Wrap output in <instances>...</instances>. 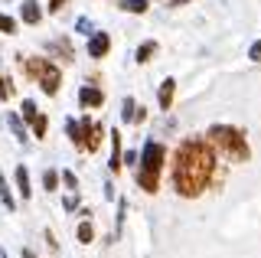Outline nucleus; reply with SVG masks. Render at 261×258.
<instances>
[{"instance_id":"1","label":"nucleus","mask_w":261,"mask_h":258,"mask_svg":"<svg viewBox=\"0 0 261 258\" xmlns=\"http://www.w3.org/2000/svg\"><path fill=\"white\" fill-rule=\"evenodd\" d=\"M219 170V150L209 144V138H183L173 150V164H170V187L176 196L196 199L209 190Z\"/></svg>"},{"instance_id":"2","label":"nucleus","mask_w":261,"mask_h":258,"mask_svg":"<svg viewBox=\"0 0 261 258\" xmlns=\"http://www.w3.org/2000/svg\"><path fill=\"white\" fill-rule=\"evenodd\" d=\"M209 144L219 150V157L232 160V164H248L251 160V147H248V138H245L242 127L235 124H212L206 131Z\"/></svg>"},{"instance_id":"3","label":"nucleus","mask_w":261,"mask_h":258,"mask_svg":"<svg viewBox=\"0 0 261 258\" xmlns=\"http://www.w3.org/2000/svg\"><path fill=\"white\" fill-rule=\"evenodd\" d=\"M163 167H167V147L160 141H147L144 150H141V164H137V187L144 193H157L160 190V176H163Z\"/></svg>"},{"instance_id":"4","label":"nucleus","mask_w":261,"mask_h":258,"mask_svg":"<svg viewBox=\"0 0 261 258\" xmlns=\"http://www.w3.org/2000/svg\"><path fill=\"white\" fill-rule=\"evenodd\" d=\"M23 62V72H27L30 79H36V85L43 88V92L53 98V95H59V85H62V69L56 66V62L43 59V56H20Z\"/></svg>"},{"instance_id":"5","label":"nucleus","mask_w":261,"mask_h":258,"mask_svg":"<svg viewBox=\"0 0 261 258\" xmlns=\"http://www.w3.org/2000/svg\"><path fill=\"white\" fill-rule=\"evenodd\" d=\"M79 127H82V150H88V154H95L98 147H101V134H105V127L98 124V121H88V115L79 121Z\"/></svg>"},{"instance_id":"6","label":"nucleus","mask_w":261,"mask_h":258,"mask_svg":"<svg viewBox=\"0 0 261 258\" xmlns=\"http://www.w3.org/2000/svg\"><path fill=\"white\" fill-rule=\"evenodd\" d=\"M20 111H23V121L30 124V131L36 134V141H39V138H46V127H49V121H46V115H43V111L36 108V101H33V98H27Z\"/></svg>"},{"instance_id":"7","label":"nucleus","mask_w":261,"mask_h":258,"mask_svg":"<svg viewBox=\"0 0 261 258\" xmlns=\"http://www.w3.org/2000/svg\"><path fill=\"white\" fill-rule=\"evenodd\" d=\"M108 49H111V36L108 33H92L88 36V56H92V59H105Z\"/></svg>"},{"instance_id":"8","label":"nucleus","mask_w":261,"mask_h":258,"mask_svg":"<svg viewBox=\"0 0 261 258\" xmlns=\"http://www.w3.org/2000/svg\"><path fill=\"white\" fill-rule=\"evenodd\" d=\"M79 105L82 108H98V105H105V92L95 85H82L79 88Z\"/></svg>"},{"instance_id":"9","label":"nucleus","mask_w":261,"mask_h":258,"mask_svg":"<svg viewBox=\"0 0 261 258\" xmlns=\"http://www.w3.org/2000/svg\"><path fill=\"white\" fill-rule=\"evenodd\" d=\"M121 118H124L127 124H141V121L147 118V108H144V105L137 108L134 98H124V101H121Z\"/></svg>"},{"instance_id":"10","label":"nucleus","mask_w":261,"mask_h":258,"mask_svg":"<svg viewBox=\"0 0 261 258\" xmlns=\"http://www.w3.org/2000/svg\"><path fill=\"white\" fill-rule=\"evenodd\" d=\"M173 95H176V82H173V79H163L160 88H157V105H160V111H170Z\"/></svg>"},{"instance_id":"11","label":"nucleus","mask_w":261,"mask_h":258,"mask_svg":"<svg viewBox=\"0 0 261 258\" xmlns=\"http://www.w3.org/2000/svg\"><path fill=\"white\" fill-rule=\"evenodd\" d=\"M108 167L114 173L124 170V154H121V134L118 131H111V160H108Z\"/></svg>"},{"instance_id":"12","label":"nucleus","mask_w":261,"mask_h":258,"mask_svg":"<svg viewBox=\"0 0 261 258\" xmlns=\"http://www.w3.org/2000/svg\"><path fill=\"white\" fill-rule=\"evenodd\" d=\"M20 17H23V23L36 27V23L43 20V10H39V4H36V0H23V7H20Z\"/></svg>"},{"instance_id":"13","label":"nucleus","mask_w":261,"mask_h":258,"mask_svg":"<svg viewBox=\"0 0 261 258\" xmlns=\"http://www.w3.org/2000/svg\"><path fill=\"white\" fill-rule=\"evenodd\" d=\"M16 190H20V196L23 199H30L33 196V187H30V170H27V167H16Z\"/></svg>"},{"instance_id":"14","label":"nucleus","mask_w":261,"mask_h":258,"mask_svg":"<svg viewBox=\"0 0 261 258\" xmlns=\"http://www.w3.org/2000/svg\"><path fill=\"white\" fill-rule=\"evenodd\" d=\"M0 203H4L7 209H10V213L16 209V199L10 196V187H7V176H4V173H0Z\"/></svg>"},{"instance_id":"15","label":"nucleus","mask_w":261,"mask_h":258,"mask_svg":"<svg viewBox=\"0 0 261 258\" xmlns=\"http://www.w3.org/2000/svg\"><path fill=\"white\" fill-rule=\"evenodd\" d=\"M49 49L59 53L62 62H72V46H69V39H56V43H49Z\"/></svg>"},{"instance_id":"16","label":"nucleus","mask_w":261,"mask_h":258,"mask_svg":"<svg viewBox=\"0 0 261 258\" xmlns=\"http://www.w3.org/2000/svg\"><path fill=\"white\" fill-rule=\"evenodd\" d=\"M147 7H150V0H121V10L127 13H147Z\"/></svg>"},{"instance_id":"17","label":"nucleus","mask_w":261,"mask_h":258,"mask_svg":"<svg viewBox=\"0 0 261 258\" xmlns=\"http://www.w3.org/2000/svg\"><path fill=\"white\" fill-rule=\"evenodd\" d=\"M157 53V43L153 39H147V43H141L137 46V62H150V56Z\"/></svg>"},{"instance_id":"18","label":"nucleus","mask_w":261,"mask_h":258,"mask_svg":"<svg viewBox=\"0 0 261 258\" xmlns=\"http://www.w3.org/2000/svg\"><path fill=\"white\" fill-rule=\"evenodd\" d=\"M65 131H69L72 144H75V147L82 150V127H79V121H75V118H69V121H65Z\"/></svg>"},{"instance_id":"19","label":"nucleus","mask_w":261,"mask_h":258,"mask_svg":"<svg viewBox=\"0 0 261 258\" xmlns=\"http://www.w3.org/2000/svg\"><path fill=\"white\" fill-rule=\"evenodd\" d=\"M10 127H13V134H16V141H20V144L30 141V138H27V127H23V121L16 118V115H10Z\"/></svg>"},{"instance_id":"20","label":"nucleus","mask_w":261,"mask_h":258,"mask_svg":"<svg viewBox=\"0 0 261 258\" xmlns=\"http://www.w3.org/2000/svg\"><path fill=\"white\" fill-rule=\"evenodd\" d=\"M43 187L53 193V190H59V170H46L43 173Z\"/></svg>"},{"instance_id":"21","label":"nucleus","mask_w":261,"mask_h":258,"mask_svg":"<svg viewBox=\"0 0 261 258\" xmlns=\"http://www.w3.org/2000/svg\"><path fill=\"white\" fill-rule=\"evenodd\" d=\"M75 236H79V242H85V245H88V242H95V229H92V222H82Z\"/></svg>"},{"instance_id":"22","label":"nucleus","mask_w":261,"mask_h":258,"mask_svg":"<svg viewBox=\"0 0 261 258\" xmlns=\"http://www.w3.org/2000/svg\"><path fill=\"white\" fill-rule=\"evenodd\" d=\"M0 33H16V20L7 17V13H0Z\"/></svg>"},{"instance_id":"23","label":"nucleus","mask_w":261,"mask_h":258,"mask_svg":"<svg viewBox=\"0 0 261 258\" xmlns=\"http://www.w3.org/2000/svg\"><path fill=\"white\" fill-rule=\"evenodd\" d=\"M10 95H13V82L0 72V98H10Z\"/></svg>"},{"instance_id":"24","label":"nucleus","mask_w":261,"mask_h":258,"mask_svg":"<svg viewBox=\"0 0 261 258\" xmlns=\"http://www.w3.org/2000/svg\"><path fill=\"white\" fill-rule=\"evenodd\" d=\"M75 30H79V33H85V36H92V20L79 17V23H75Z\"/></svg>"},{"instance_id":"25","label":"nucleus","mask_w":261,"mask_h":258,"mask_svg":"<svg viewBox=\"0 0 261 258\" xmlns=\"http://www.w3.org/2000/svg\"><path fill=\"white\" fill-rule=\"evenodd\" d=\"M248 59H251V62H261V39H258V43H251V49H248Z\"/></svg>"},{"instance_id":"26","label":"nucleus","mask_w":261,"mask_h":258,"mask_svg":"<svg viewBox=\"0 0 261 258\" xmlns=\"http://www.w3.org/2000/svg\"><path fill=\"white\" fill-rule=\"evenodd\" d=\"M62 180H65V187H69V190L79 187V180H75V173H72V170H62Z\"/></svg>"},{"instance_id":"27","label":"nucleus","mask_w":261,"mask_h":258,"mask_svg":"<svg viewBox=\"0 0 261 258\" xmlns=\"http://www.w3.org/2000/svg\"><path fill=\"white\" fill-rule=\"evenodd\" d=\"M65 7V0H49V13H59Z\"/></svg>"},{"instance_id":"28","label":"nucleus","mask_w":261,"mask_h":258,"mask_svg":"<svg viewBox=\"0 0 261 258\" xmlns=\"http://www.w3.org/2000/svg\"><path fill=\"white\" fill-rule=\"evenodd\" d=\"M46 242H49V248H59V242H56V236L49 229H46Z\"/></svg>"},{"instance_id":"29","label":"nucleus","mask_w":261,"mask_h":258,"mask_svg":"<svg viewBox=\"0 0 261 258\" xmlns=\"http://www.w3.org/2000/svg\"><path fill=\"white\" fill-rule=\"evenodd\" d=\"M23 258H36V255H33V252H30V248H23Z\"/></svg>"}]
</instances>
